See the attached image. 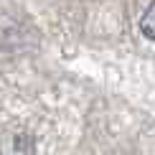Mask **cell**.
I'll return each mask as SVG.
<instances>
[{
  "label": "cell",
  "mask_w": 155,
  "mask_h": 155,
  "mask_svg": "<svg viewBox=\"0 0 155 155\" xmlns=\"http://www.w3.org/2000/svg\"><path fill=\"white\" fill-rule=\"evenodd\" d=\"M140 31H143L150 41H155V3H150L147 10L143 13V18H140Z\"/></svg>",
  "instance_id": "6da1fadb"
}]
</instances>
